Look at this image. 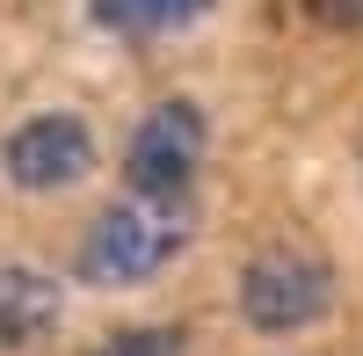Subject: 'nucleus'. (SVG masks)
Wrapping results in <instances>:
<instances>
[{
  "label": "nucleus",
  "instance_id": "nucleus-7",
  "mask_svg": "<svg viewBox=\"0 0 363 356\" xmlns=\"http://www.w3.org/2000/svg\"><path fill=\"white\" fill-rule=\"evenodd\" d=\"M102 356H182V328H131L102 342Z\"/></svg>",
  "mask_w": 363,
  "mask_h": 356
},
{
  "label": "nucleus",
  "instance_id": "nucleus-1",
  "mask_svg": "<svg viewBox=\"0 0 363 356\" xmlns=\"http://www.w3.org/2000/svg\"><path fill=\"white\" fill-rule=\"evenodd\" d=\"M196 233V211L189 204H160V196H124L80 233V255H73V277L95 284V291H124V284H145L160 277L167 262L189 247Z\"/></svg>",
  "mask_w": 363,
  "mask_h": 356
},
{
  "label": "nucleus",
  "instance_id": "nucleus-2",
  "mask_svg": "<svg viewBox=\"0 0 363 356\" xmlns=\"http://www.w3.org/2000/svg\"><path fill=\"white\" fill-rule=\"evenodd\" d=\"M335 306V269L313 247H262L240 269V320L255 335H306Z\"/></svg>",
  "mask_w": 363,
  "mask_h": 356
},
{
  "label": "nucleus",
  "instance_id": "nucleus-5",
  "mask_svg": "<svg viewBox=\"0 0 363 356\" xmlns=\"http://www.w3.org/2000/svg\"><path fill=\"white\" fill-rule=\"evenodd\" d=\"M58 306H66V291H58V277L44 269H22V262H0V356L37 342L58 328Z\"/></svg>",
  "mask_w": 363,
  "mask_h": 356
},
{
  "label": "nucleus",
  "instance_id": "nucleus-4",
  "mask_svg": "<svg viewBox=\"0 0 363 356\" xmlns=\"http://www.w3.org/2000/svg\"><path fill=\"white\" fill-rule=\"evenodd\" d=\"M0 167H8L15 189L58 196V189H73V182L95 174V131H87V116H73V109H44V116H29V124L8 131Z\"/></svg>",
  "mask_w": 363,
  "mask_h": 356
},
{
  "label": "nucleus",
  "instance_id": "nucleus-3",
  "mask_svg": "<svg viewBox=\"0 0 363 356\" xmlns=\"http://www.w3.org/2000/svg\"><path fill=\"white\" fill-rule=\"evenodd\" d=\"M203 145H211V124L189 95H167L138 116V131L124 145V182L131 196H160V204H189L196 189V167H203Z\"/></svg>",
  "mask_w": 363,
  "mask_h": 356
},
{
  "label": "nucleus",
  "instance_id": "nucleus-6",
  "mask_svg": "<svg viewBox=\"0 0 363 356\" xmlns=\"http://www.w3.org/2000/svg\"><path fill=\"white\" fill-rule=\"evenodd\" d=\"M87 15L116 37H174L211 15V0H87Z\"/></svg>",
  "mask_w": 363,
  "mask_h": 356
}]
</instances>
